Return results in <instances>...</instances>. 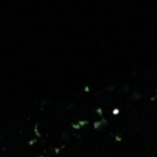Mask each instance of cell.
Instances as JSON below:
<instances>
[{"mask_svg": "<svg viewBox=\"0 0 157 157\" xmlns=\"http://www.w3.org/2000/svg\"><path fill=\"white\" fill-rule=\"evenodd\" d=\"M141 97H142V94L139 90H135V92H132L130 95V99L132 101H138L139 99H141Z\"/></svg>", "mask_w": 157, "mask_h": 157, "instance_id": "1", "label": "cell"}, {"mask_svg": "<svg viewBox=\"0 0 157 157\" xmlns=\"http://www.w3.org/2000/svg\"><path fill=\"white\" fill-rule=\"evenodd\" d=\"M128 90H129V86L128 85H124V86H123V90H124V92H127Z\"/></svg>", "mask_w": 157, "mask_h": 157, "instance_id": "2", "label": "cell"}, {"mask_svg": "<svg viewBox=\"0 0 157 157\" xmlns=\"http://www.w3.org/2000/svg\"><path fill=\"white\" fill-rule=\"evenodd\" d=\"M107 90H109V92H110V90H114V86L113 85H109V87H108Z\"/></svg>", "mask_w": 157, "mask_h": 157, "instance_id": "3", "label": "cell"}, {"mask_svg": "<svg viewBox=\"0 0 157 157\" xmlns=\"http://www.w3.org/2000/svg\"><path fill=\"white\" fill-rule=\"evenodd\" d=\"M97 113L101 115V114H102V112H101V109H97Z\"/></svg>", "mask_w": 157, "mask_h": 157, "instance_id": "4", "label": "cell"}, {"mask_svg": "<svg viewBox=\"0 0 157 157\" xmlns=\"http://www.w3.org/2000/svg\"><path fill=\"white\" fill-rule=\"evenodd\" d=\"M113 114L115 115V114H118V110H114L113 111Z\"/></svg>", "mask_w": 157, "mask_h": 157, "instance_id": "5", "label": "cell"}, {"mask_svg": "<svg viewBox=\"0 0 157 157\" xmlns=\"http://www.w3.org/2000/svg\"><path fill=\"white\" fill-rule=\"evenodd\" d=\"M156 98H157V92H156Z\"/></svg>", "mask_w": 157, "mask_h": 157, "instance_id": "6", "label": "cell"}]
</instances>
